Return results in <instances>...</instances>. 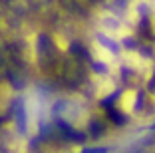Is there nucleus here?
<instances>
[{
	"label": "nucleus",
	"instance_id": "nucleus-1",
	"mask_svg": "<svg viewBox=\"0 0 155 153\" xmlns=\"http://www.w3.org/2000/svg\"><path fill=\"white\" fill-rule=\"evenodd\" d=\"M91 54H94V58L97 60V62H104V64H110L111 60H114V56H111V52L105 46H101V44H94V48H91Z\"/></svg>",
	"mask_w": 155,
	"mask_h": 153
},
{
	"label": "nucleus",
	"instance_id": "nucleus-3",
	"mask_svg": "<svg viewBox=\"0 0 155 153\" xmlns=\"http://www.w3.org/2000/svg\"><path fill=\"white\" fill-rule=\"evenodd\" d=\"M125 60H127L129 64H133V66H141V58H139L135 52H127V54H125Z\"/></svg>",
	"mask_w": 155,
	"mask_h": 153
},
{
	"label": "nucleus",
	"instance_id": "nucleus-2",
	"mask_svg": "<svg viewBox=\"0 0 155 153\" xmlns=\"http://www.w3.org/2000/svg\"><path fill=\"white\" fill-rule=\"evenodd\" d=\"M135 98H137V94L133 90H127L125 94L121 95V99H119V109L121 111H133V108H135Z\"/></svg>",
	"mask_w": 155,
	"mask_h": 153
}]
</instances>
